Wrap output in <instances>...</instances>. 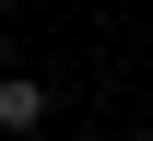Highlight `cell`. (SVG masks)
Wrapping results in <instances>:
<instances>
[{
	"label": "cell",
	"mask_w": 153,
	"mask_h": 141,
	"mask_svg": "<svg viewBox=\"0 0 153 141\" xmlns=\"http://www.w3.org/2000/svg\"><path fill=\"white\" fill-rule=\"evenodd\" d=\"M47 118H59V82L47 71H0V141H36Z\"/></svg>",
	"instance_id": "obj_1"
}]
</instances>
